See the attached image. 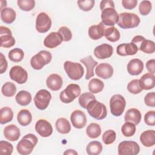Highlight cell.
Wrapping results in <instances>:
<instances>
[{
  "label": "cell",
  "mask_w": 155,
  "mask_h": 155,
  "mask_svg": "<svg viewBox=\"0 0 155 155\" xmlns=\"http://www.w3.org/2000/svg\"><path fill=\"white\" fill-rule=\"evenodd\" d=\"M38 141L37 137L32 133L25 135L17 144L16 150L18 153L21 155L30 154L36 145Z\"/></svg>",
  "instance_id": "cell-1"
},
{
  "label": "cell",
  "mask_w": 155,
  "mask_h": 155,
  "mask_svg": "<svg viewBox=\"0 0 155 155\" xmlns=\"http://www.w3.org/2000/svg\"><path fill=\"white\" fill-rule=\"evenodd\" d=\"M140 22V18L136 14L124 12L119 15L117 25L123 29H128L137 27Z\"/></svg>",
  "instance_id": "cell-2"
},
{
  "label": "cell",
  "mask_w": 155,
  "mask_h": 155,
  "mask_svg": "<svg viewBox=\"0 0 155 155\" xmlns=\"http://www.w3.org/2000/svg\"><path fill=\"white\" fill-rule=\"evenodd\" d=\"M86 109L88 114L92 117L97 120H102L105 119L107 114L106 106L96 99L89 102Z\"/></svg>",
  "instance_id": "cell-3"
},
{
  "label": "cell",
  "mask_w": 155,
  "mask_h": 155,
  "mask_svg": "<svg viewBox=\"0 0 155 155\" xmlns=\"http://www.w3.org/2000/svg\"><path fill=\"white\" fill-rule=\"evenodd\" d=\"M81 89L79 85L76 84H70L60 93V100L65 104L72 102L76 97L81 94Z\"/></svg>",
  "instance_id": "cell-4"
},
{
  "label": "cell",
  "mask_w": 155,
  "mask_h": 155,
  "mask_svg": "<svg viewBox=\"0 0 155 155\" xmlns=\"http://www.w3.org/2000/svg\"><path fill=\"white\" fill-rule=\"evenodd\" d=\"M64 68L68 76L72 80H79L84 74V67L80 63L66 61L64 63Z\"/></svg>",
  "instance_id": "cell-5"
},
{
  "label": "cell",
  "mask_w": 155,
  "mask_h": 155,
  "mask_svg": "<svg viewBox=\"0 0 155 155\" xmlns=\"http://www.w3.org/2000/svg\"><path fill=\"white\" fill-rule=\"evenodd\" d=\"M52 59L50 52L46 50H41L36 54L32 56L30 60V64L35 70L42 69L45 65L49 64Z\"/></svg>",
  "instance_id": "cell-6"
},
{
  "label": "cell",
  "mask_w": 155,
  "mask_h": 155,
  "mask_svg": "<svg viewBox=\"0 0 155 155\" xmlns=\"http://www.w3.org/2000/svg\"><path fill=\"white\" fill-rule=\"evenodd\" d=\"M126 101L124 97L119 94H114L110 100L111 113L114 116H120L124 111Z\"/></svg>",
  "instance_id": "cell-7"
},
{
  "label": "cell",
  "mask_w": 155,
  "mask_h": 155,
  "mask_svg": "<svg viewBox=\"0 0 155 155\" xmlns=\"http://www.w3.org/2000/svg\"><path fill=\"white\" fill-rule=\"evenodd\" d=\"M119 155H136L140 151L139 144L133 140H124L118 145Z\"/></svg>",
  "instance_id": "cell-8"
},
{
  "label": "cell",
  "mask_w": 155,
  "mask_h": 155,
  "mask_svg": "<svg viewBox=\"0 0 155 155\" xmlns=\"http://www.w3.org/2000/svg\"><path fill=\"white\" fill-rule=\"evenodd\" d=\"M51 99V93L45 89L39 90L34 97V102L36 108L40 110H45Z\"/></svg>",
  "instance_id": "cell-9"
},
{
  "label": "cell",
  "mask_w": 155,
  "mask_h": 155,
  "mask_svg": "<svg viewBox=\"0 0 155 155\" xmlns=\"http://www.w3.org/2000/svg\"><path fill=\"white\" fill-rule=\"evenodd\" d=\"M101 19L102 24L107 27L114 26L117 23L119 14L114 8L107 7L102 10Z\"/></svg>",
  "instance_id": "cell-10"
},
{
  "label": "cell",
  "mask_w": 155,
  "mask_h": 155,
  "mask_svg": "<svg viewBox=\"0 0 155 155\" xmlns=\"http://www.w3.org/2000/svg\"><path fill=\"white\" fill-rule=\"evenodd\" d=\"M51 20L50 16L44 12L39 13L36 19V29L41 33L47 32L51 28Z\"/></svg>",
  "instance_id": "cell-11"
},
{
  "label": "cell",
  "mask_w": 155,
  "mask_h": 155,
  "mask_svg": "<svg viewBox=\"0 0 155 155\" xmlns=\"http://www.w3.org/2000/svg\"><path fill=\"white\" fill-rule=\"evenodd\" d=\"M9 76L12 80L19 84L25 83L28 79L27 71L19 65L12 67L10 70Z\"/></svg>",
  "instance_id": "cell-12"
},
{
  "label": "cell",
  "mask_w": 155,
  "mask_h": 155,
  "mask_svg": "<svg viewBox=\"0 0 155 155\" xmlns=\"http://www.w3.org/2000/svg\"><path fill=\"white\" fill-rule=\"evenodd\" d=\"M0 39L2 47L10 48L15 44V39L8 27L2 25L0 27Z\"/></svg>",
  "instance_id": "cell-13"
},
{
  "label": "cell",
  "mask_w": 155,
  "mask_h": 155,
  "mask_svg": "<svg viewBox=\"0 0 155 155\" xmlns=\"http://www.w3.org/2000/svg\"><path fill=\"white\" fill-rule=\"evenodd\" d=\"M35 130L39 136L47 137L53 133V128L51 124L45 119H39L35 124Z\"/></svg>",
  "instance_id": "cell-14"
},
{
  "label": "cell",
  "mask_w": 155,
  "mask_h": 155,
  "mask_svg": "<svg viewBox=\"0 0 155 155\" xmlns=\"http://www.w3.org/2000/svg\"><path fill=\"white\" fill-rule=\"evenodd\" d=\"M70 120L73 126L78 129L85 127L87 124L85 114L79 110H76L71 113Z\"/></svg>",
  "instance_id": "cell-15"
},
{
  "label": "cell",
  "mask_w": 155,
  "mask_h": 155,
  "mask_svg": "<svg viewBox=\"0 0 155 155\" xmlns=\"http://www.w3.org/2000/svg\"><path fill=\"white\" fill-rule=\"evenodd\" d=\"M113 53V47L108 44H102L94 49V54L99 59H104L111 57Z\"/></svg>",
  "instance_id": "cell-16"
},
{
  "label": "cell",
  "mask_w": 155,
  "mask_h": 155,
  "mask_svg": "<svg viewBox=\"0 0 155 155\" xmlns=\"http://www.w3.org/2000/svg\"><path fill=\"white\" fill-rule=\"evenodd\" d=\"M137 47L133 42L119 44L116 48L117 54L121 56L134 55L137 53Z\"/></svg>",
  "instance_id": "cell-17"
},
{
  "label": "cell",
  "mask_w": 155,
  "mask_h": 155,
  "mask_svg": "<svg viewBox=\"0 0 155 155\" xmlns=\"http://www.w3.org/2000/svg\"><path fill=\"white\" fill-rule=\"evenodd\" d=\"M95 73L98 77L104 79H107L113 76V68L108 63H101L96 67Z\"/></svg>",
  "instance_id": "cell-18"
},
{
  "label": "cell",
  "mask_w": 155,
  "mask_h": 155,
  "mask_svg": "<svg viewBox=\"0 0 155 155\" xmlns=\"http://www.w3.org/2000/svg\"><path fill=\"white\" fill-rule=\"evenodd\" d=\"M62 39L58 32H51L48 34L44 40V45L48 48H54L59 45Z\"/></svg>",
  "instance_id": "cell-19"
},
{
  "label": "cell",
  "mask_w": 155,
  "mask_h": 155,
  "mask_svg": "<svg viewBox=\"0 0 155 155\" xmlns=\"http://www.w3.org/2000/svg\"><path fill=\"white\" fill-rule=\"evenodd\" d=\"M143 62L139 59H133L129 61L127 68L128 73L132 76H137L143 70Z\"/></svg>",
  "instance_id": "cell-20"
},
{
  "label": "cell",
  "mask_w": 155,
  "mask_h": 155,
  "mask_svg": "<svg viewBox=\"0 0 155 155\" xmlns=\"http://www.w3.org/2000/svg\"><path fill=\"white\" fill-rule=\"evenodd\" d=\"M62 79L58 74L53 73L49 75L46 80V85L48 88L52 91H58L62 86Z\"/></svg>",
  "instance_id": "cell-21"
},
{
  "label": "cell",
  "mask_w": 155,
  "mask_h": 155,
  "mask_svg": "<svg viewBox=\"0 0 155 155\" xmlns=\"http://www.w3.org/2000/svg\"><path fill=\"white\" fill-rule=\"evenodd\" d=\"M80 62L82 63L87 68V73L85 75V79H90L91 78L93 77L94 75V68L95 66L97 65L98 62L96 61L91 55L81 59Z\"/></svg>",
  "instance_id": "cell-22"
},
{
  "label": "cell",
  "mask_w": 155,
  "mask_h": 155,
  "mask_svg": "<svg viewBox=\"0 0 155 155\" xmlns=\"http://www.w3.org/2000/svg\"><path fill=\"white\" fill-rule=\"evenodd\" d=\"M4 135L7 140L14 142L19 139L21 135L20 130L15 125H9L4 128Z\"/></svg>",
  "instance_id": "cell-23"
},
{
  "label": "cell",
  "mask_w": 155,
  "mask_h": 155,
  "mask_svg": "<svg viewBox=\"0 0 155 155\" xmlns=\"http://www.w3.org/2000/svg\"><path fill=\"white\" fill-rule=\"evenodd\" d=\"M140 141L146 147H151L155 144V131L148 130L142 133L140 136Z\"/></svg>",
  "instance_id": "cell-24"
},
{
  "label": "cell",
  "mask_w": 155,
  "mask_h": 155,
  "mask_svg": "<svg viewBox=\"0 0 155 155\" xmlns=\"http://www.w3.org/2000/svg\"><path fill=\"white\" fill-rule=\"evenodd\" d=\"M139 82L142 90H148L153 88L155 86V76L153 74L147 73L139 79Z\"/></svg>",
  "instance_id": "cell-25"
},
{
  "label": "cell",
  "mask_w": 155,
  "mask_h": 155,
  "mask_svg": "<svg viewBox=\"0 0 155 155\" xmlns=\"http://www.w3.org/2000/svg\"><path fill=\"white\" fill-rule=\"evenodd\" d=\"M142 115L140 111L137 108H130L128 110L125 114L124 119L125 122H130L134 125H138L141 120Z\"/></svg>",
  "instance_id": "cell-26"
},
{
  "label": "cell",
  "mask_w": 155,
  "mask_h": 155,
  "mask_svg": "<svg viewBox=\"0 0 155 155\" xmlns=\"http://www.w3.org/2000/svg\"><path fill=\"white\" fill-rule=\"evenodd\" d=\"M104 25L101 22L98 25H93L88 28V33L93 40H98L104 36Z\"/></svg>",
  "instance_id": "cell-27"
},
{
  "label": "cell",
  "mask_w": 155,
  "mask_h": 155,
  "mask_svg": "<svg viewBox=\"0 0 155 155\" xmlns=\"http://www.w3.org/2000/svg\"><path fill=\"white\" fill-rule=\"evenodd\" d=\"M104 36L108 41L112 42L117 41L120 37L119 31L114 26L107 27L104 25Z\"/></svg>",
  "instance_id": "cell-28"
},
{
  "label": "cell",
  "mask_w": 155,
  "mask_h": 155,
  "mask_svg": "<svg viewBox=\"0 0 155 155\" xmlns=\"http://www.w3.org/2000/svg\"><path fill=\"white\" fill-rule=\"evenodd\" d=\"M16 17V12L10 7H5L1 10V19L5 24L13 23Z\"/></svg>",
  "instance_id": "cell-29"
},
{
  "label": "cell",
  "mask_w": 155,
  "mask_h": 155,
  "mask_svg": "<svg viewBox=\"0 0 155 155\" xmlns=\"http://www.w3.org/2000/svg\"><path fill=\"white\" fill-rule=\"evenodd\" d=\"M56 130L61 134H68L71 130V125L70 122L64 117L58 119L55 123Z\"/></svg>",
  "instance_id": "cell-30"
},
{
  "label": "cell",
  "mask_w": 155,
  "mask_h": 155,
  "mask_svg": "<svg viewBox=\"0 0 155 155\" xmlns=\"http://www.w3.org/2000/svg\"><path fill=\"white\" fill-rule=\"evenodd\" d=\"M17 120L19 125L23 127L28 125L32 120V116L29 110L27 109L21 110L17 115Z\"/></svg>",
  "instance_id": "cell-31"
},
{
  "label": "cell",
  "mask_w": 155,
  "mask_h": 155,
  "mask_svg": "<svg viewBox=\"0 0 155 155\" xmlns=\"http://www.w3.org/2000/svg\"><path fill=\"white\" fill-rule=\"evenodd\" d=\"M16 102L21 106H27L31 101V94L25 90L19 91L15 97Z\"/></svg>",
  "instance_id": "cell-32"
},
{
  "label": "cell",
  "mask_w": 155,
  "mask_h": 155,
  "mask_svg": "<svg viewBox=\"0 0 155 155\" xmlns=\"http://www.w3.org/2000/svg\"><path fill=\"white\" fill-rule=\"evenodd\" d=\"M13 117V111L8 107H2L0 110V123L5 124L12 120Z\"/></svg>",
  "instance_id": "cell-33"
},
{
  "label": "cell",
  "mask_w": 155,
  "mask_h": 155,
  "mask_svg": "<svg viewBox=\"0 0 155 155\" xmlns=\"http://www.w3.org/2000/svg\"><path fill=\"white\" fill-rule=\"evenodd\" d=\"M88 90L91 93H98L102 91L104 87V82L97 78H93L91 79L88 85Z\"/></svg>",
  "instance_id": "cell-34"
},
{
  "label": "cell",
  "mask_w": 155,
  "mask_h": 155,
  "mask_svg": "<svg viewBox=\"0 0 155 155\" xmlns=\"http://www.w3.org/2000/svg\"><path fill=\"white\" fill-rule=\"evenodd\" d=\"M102 151V145L99 141H91L87 145L86 151L89 155H98Z\"/></svg>",
  "instance_id": "cell-35"
},
{
  "label": "cell",
  "mask_w": 155,
  "mask_h": 155,
  "mask_svg": "<svg viewBox=\"0 0 155 155\" xmlns=\"http://www.w3.org/2000/svg\"><path fill=\"white\" fill-rule=\"evenodd\" d=\"M86 134L91 139L98 137L101 134V126L96 123H91L86 128Z\"/></svg>",
  "instance_id": "cell-36"
},
{
  "label": "cell",
  "mask_w": 155,
  "mask_h": 155,
  "mask_svg": "<svg viewBox=\"0 0 155 155\" xmlns=\"http://www.w3.org/2000/svg\"><path fill=\"white\" fill-rule=\"evenodd\" d=\"M138 50L147 54H152L155 51V44L151 40L145 39L138 47Z\"/></svg>",
  "instance_id": "cell-37"
},
{
  "label": "cell",
  "mask_w": 155,
  "mask_h": 155,
  "mask_svg": "<svg viewBox=\"0 0 155 155\" xmlns=\"http://www.w3.org/2000/svg\"><path fill=\"white\" fill-rule=\"evenodd\" d=\"M1 92L5 97H12L16 92V85L13 82H7L2 86Z\"/></svg>",
  "instance_id": "cell-38"
},
{
  "label": "cell",
  "mask_w": 155,
  "mask_h": 155,
  "mask_svg": "<svg viewBox=\"0 0 155 155\" xmlns=\"http://www.w3.org/2000/svg\"><path fill=\"white\" fill-rule=\"evenodd\" d=\"M9 59L14 62H21L24 56L23 50L19 48H15L11 50L8 54Z\"/></svg>",
  "instance_id": "cell-39"
},
{
  "label": "cell",
  "mask_w": 155,
  "mask_h": 155,
  "mask_svg": "<svg viewBox=\"0 0 155 155\" xmlns=\"http://www.w3.org/2000/svg\"><path fill=\"white\" fill-rule=\"evenodd\" d=\"M136 130V125L130 122H125L121 128V131L125 137H131L135 134Z\"/></svg>",
  "instance_id": "cell-40"
},
{
  "label": "cell",
  "mask_w": 155,
  "mask_h": 155,
  "mask_svg": "<svg viewBox=\"0 0 155 155\" xmlns=\"http://www.w3.org/2000/svg\"><path fill=\"white\" fill-rule=\"evenodd\" d=\"M95 99H96V97L93 94V93L86 92V93H84L80 95L79 99H78V102H79V105L82 108L86 109L87 105L89 104V102H90L91 101H93Z\"/></svg>",
  "instance_id": "cell-41"
},
{
  "label": "cell",
  "mask_w": 155,
  "mask_h": 155,
  "mask_svg": "<svg viewBox=\"0 0 155 155\" xmlns=\"http://www.w3.org/2000/svg\"><path fill=\"white\" fill-rule=\"evenodd\" d=\"M18 7L22 11H31L35 6V1L33 0H18L17 1Z\"/></svg>",
  "instance_id": "cell-42"
},
{
  "label": "cell",
  "mask_w": 155,
  "mask_h": 155,
  "mask_svg": "<svg viewBox=\"0 0 155 155\" xmlns=\"http://www.w3.org/2000/svg\"><path fill=\"white\" fill-rule=\"evenodd\" d=\"M116 138V134L113 130H108L105 131L102 136L104 143L106 145H110L113 143Z\"/></svg>",
  "instance_id": "cell-43"
},
{
  "label": "cell",
  "mask_w": 155,
  "mask_h": 155,
  "mask_svg": "<svg viewBox=\"0 0 155 155\" xmlns=\"http://www.w3.org/2000/svg\"><path fill=\"white\" fill-rule=\"evenodd\" d=\"M127 90L130 93L134 94L140 93L142 91V88L139 84V79H133L127 85Z\"/></svg>",
  "instance_id": "cell-44"
},
{
  "label": "cell",
  "mask_w": 155,
  "mask_h": 155,
  "mask_svg": "<svg viewBox=\"0 0 155 155\" xmlns=\"http://www.w3.org/2000/svg\"><path fill=\"white\" fill-rule=\"evenodd\" d=\"M13 150V147L12 143L5 140L0 141V154L10 155Z\"/></svg>",
  "instance_id": "cell-45"
},
{
  "label": "cell",
  "mask_w": 155,
  "mask_h": 155,
  "mask_svg": "<svg viewBox=\"0 0 155 155\" xmlns=\"http://www.w3.org/2000/svg\"><path fill=\"white\" fill-rule=\"evenodd\" d=\"M152 8V4L150 1H142L140 2L139 6V11L142 16L148 15Z\"/></svg>",
  "instance_id": "cell-46"
},
{
  "label": "cell",
  "mask_w": 155,
  "mask_h": 155,
  "mask_svg": "<svg viewBox=\"0 0 155 155\" xmlns=\"http://www.w3.org/2000/svg\"><path fill=\"white\" fill-rule=\"evenodd\" d=\"M79 8L84 12L91 10L94 5V0H79L77 2Z\"/></svg>",
  "instance_id": "cell-47"
},
{
  "label": "cell",
  "mask_w": 155,
  "mask_h": 155,
  "mask_svg": "<svg viewBox=\"0 0 155 155\" xmlns=\"http://www.w3.org/2000/svg\"><path fill=\"white\" fill-rule=\"evenodd\" d=\"M62 37V41L65 42L70 41L72 38V33L69 28L62 26L59 28L58 31Z\"/></svg>",
  "instance_id": "cell-48"
},
{
  "label": "cell",
  "mask_w": 155,
  "mask_h": 155,
  "mask_svg": "<svg viewBox=\"0 0 155 155\" xmlns=\"http://www.w3.org/2000/svg\"><path fill=\"white\" fill-rule=\"evenodd\" d=\"M145 123L149 126L155 125V111H148L144 116Z\"/></svg>",
  "instance_id": "cell-49"
},
{
  "label": "cell",
  "mask_w": 155,
  "mask_h": 155,
  "mask_svg": "<svg viewBox=\"0 0 155 155\" xmlns=\"http://www.w3.org/2000/svg\"><path fill=\"white\" fill-rule=\"evenodd\" d=\"M144 102L146 105L150 107H155V93L150 92L147 93L144 97Z\"/></svg>",
  "instance_id": "cell-50"
},
{
  "label": "cell",
  "mask_w": 155,
  "mask_h": 155,
  "mask_svg": "<svg viewBox=\"0 0 155 155\" xmlns=\"http://www.w3.org/2000/svg\"><path fill=\"white\" fill-rule=\"evenodd\" d=\"M137 4V0H122V4L124 8L127 10H132L134 8Z\"/></svg>",
  "instance_id": "cell-51"
},
{
  "label": "cell",
  "mask_w": 155,
  "mask_h": 155,
  "mask_svg": "<svg viewBox=\"0 0 155 155\" xmlns=\"http://www.w3.org/2000/svg\"><path fill=\"white\" fill-rule=\"evenodd\" d=\"M0 73L3 74L5 73L7 69V61L2 54V53H0Z\"/></svg>",
  "instance_id": "cell-52"
},
{
  "label": "cell",
  "mask_w": 155,
  "mask_h": 155,
  "mask_svg": "<svg viewBox=\"0 0 155 155\" xmlns=\"http://www.w3.org/2000/svg\"><path fill=\"white\" fill-rule=\"evenodd\" d=\"M107 7H111V8H115L114 2L111 0H103L101 1L100 2V8L102 10L105 9Z\"/></svg>",
  "instance_id": "cell-53"
},
{
  "label": "cell",
  "mask_w": 155,
  "mask_h": 155,
  "mask_svg": "<svg viewBox=\"0 0 155 155\" xmlns=\"http://www.w3.org/2000/svg\"><path fill=\"white\" fill-rule=\"evenodd\" d=\"M146 68L149 73L154 74L155 73V59L148 60L146 63Z\"/></svg>",
  "instance_id": "cell-54"
},
{
  "label": "cell",
  "mask_w": 155,
  "mask_h": 155,
  "mask_svg": "<svg viewBox=\"0 0 155 155\" xmlns=\"http://www.w3.org/2000/svg\"><path fill=\"white\" fill-rule=\"evenodd\" d=\"M145 39V38L143 36H142L137 35V36H134V37L133 38V39H132V41H131V42H133V43H134L135 45H136V46H137V48H138V47L139 46V45L140 44V43H141V42H142V41H143Z\"/></svg>",
  "instance_id": "cell-55"
},
{
  "label": "cell",
  "mask_w": 155,
  "mask_h": 155,
  "mask_svg": "<svg viewBox=\"0 0 155 155\" xmlns=\"http://www.w3.org/2000/svg\"><path fill=\"white\" fill-rule=\"evenodd\" d=\"M64 154H78V152H76L74 150H71V149H69V150H67L64 153Z\"/></svg>",
  "instance_id": "cell-56"
}]
</instances>
